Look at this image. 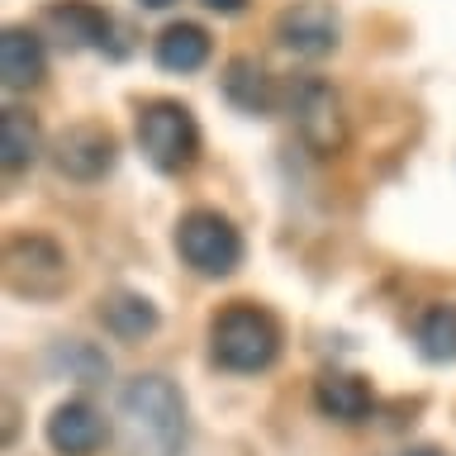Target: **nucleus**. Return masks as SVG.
<instances>
[{"mask_svg": "<svg viewBox=\"0 0 456 456\" xmlns=\"http://www.w3.org/2000/svg\"><path fill=\"white\" fill-rule=\"evenodd\" d=\"M209 347L224 370L256 376V370H266L281 356V328L256 305H228L209 328Z\"/></svg>", "mask_w": 456, "mask_h": 456, "instance_id": "2", "label": "nucleus"}, {"mask_svg": "<svg viewBox=\"0 0 456 456\" xmlns=\"http://www.w3.org/2000/svg\"><path fill=\"white\" fill-rule=\"evenodd\" d=\"M413 342L428 362H456V305H433L413 323Z\"/></svg>", "mask_w": 456, "mask_h": 456, "instance_id": "16", "label": "nucleus"}, {"mask_svg": "<svg viewBox=\"0 0 456 456\" xmlns=\"http://www.w3.org/2000/svg\"><path fill=\"white\" fill-rule=\"evenodd\" d=\"M209 62V34L200 24H171L157 38V67L162 71H200Z\"/></svg>", "mask_w": 456, "mask_h": 456, "instance_id": "14", "label": "nucleus"}, {"mask_svg": "<svg viewBox=\"0 0 456 456\" xmlns=\"http://www.w3.org/2000/svg\"><path fill=\"white\" fill-rule=\"evenodd\" d=\"M290 119L295 134L305 138L309 152L338 157L347 148V114H342V95L319 77H299L290 86Z\"/></svg>", "mask_w": 456, "mask_h": 456, "instance_id": "5", "label": "nucleus"}, {"mask_svg": "<svg viewBox=\"0 0 456 456\" xmlns=\"http://www.w3.org/2000/svg\"><path fill=\"white\" fill-rule=\"evenodd\" d=\"M142 5H148V10H167L171 0H142Z\"/></svg>", "mask_w": 456, "mask_h": 456, "instance_id": "19", "label": "nucleus"}, {"mask_svg": "<svg viewBox=\"0 0 456 456\" xmlns=\"http://www.w3.org/2000/svg\"><path fill=\"white\" fill-rule=\"evenodd\" d=\"M276 38L299 57H328L342 38V20L328 0H295L276 14Z\"/></svg>", "mask_w": 456, "mask_h": 456, "instance_id": "8", "label": "nucleus"}, {"mask_svg": "<svg viewBox=\"0 0 456 456\" xmlns=\"http://www.w3.org/2000/svg\"><path fill=\"white\" fill-rule=\"evenodd\" d=\"M314 404H319L323 419L362 423V419H370V409H376V395H370V385L362 376L328 370V376H319V385H314Z\"/></svg>", "mask_w": 456, "mask_h": 456, "instance_id": "10", "label": "nucleus"}, {"mask_svg": "<svg viewBox=\"0 0 456 456\" xmlns=\"http://www.w3.org/2000/svg\"><path fill=\"white\" fill-rule=\"evenodd\" d=\"M105 442V419L86 404V399H67L48 419V447L57 456H95Z\"/></svg>", "mask_w": 456, "mask_h": 456, "instance_id": "9", "label": "nucleus"}, {"mask_svg": "<svg viewBox=\"0 0 456 456\" xmlns=\"http://www.w3.org/2000/svg\"><path fill=\"white\" fill-rule=\"evenodd\" d=\"M5 281L14 295L53 299L67 285V256L53 238L43 233H14L5 242Z\"/></svg>", "mask_w": 456, "mask_h": 456, "instance_id": "6", "label": "nucleus"}, {"mask_svg": "<svg viewBox=\"0 0 456 456\" xmlns=\"http://www.w3.org/2000/svg\"><path fill=\"white\" fill-rule=\"evenodd\" d=\"M114 157H119V142H114V134L105 124H71L57 134L53 142V162L62 176L71 181H100L105 171L114 167Z\"/></svg>", "mask_w": 456, "mask_h": 456, "instance_id": "7", "label": "nucleus"}, {"mask_svg": "<svg viewBox=\"0 0 456 456\" xmlns=\"http://www.w3.org/2000/svg\"><path fill=\"white\" fill-rule=\"evenodd\" d=\"M43 71H48L43 38L34 28H5V38H0V81H5V91H28V86L43 81Z\"/></svg>", "mask_w": 456, "mask_h": 456, "instance_id": "11", "label": "nucleus"}, {"mask_svg": "<svg viewBox=\"0 0 456 456\" xmlns=\"http://www.w3.org/2000/svg\"><path fill=\"white\" fill-rule=\"evenodd\" d=\"M100 319H105V328L114 338H124V342H134L142 333H152L157 328V309H152V299H142V295H114L105 299V309H100Z\"/></svg>", "mask_w": 456, "mask_h": 456, "instance_id": "17", "label": "nucleus"}, {"mask_svg": "<svg viewBox=\"0 0 456 456\" xmlns=\"http://www.w3.org/2000/svg\"><path fill=\"white\" fill-rule=\"evenodd\" d=\"M119 442L128 456H181L185 399L167 376H134L119 395Z\"/></svg>", "mask_w": 456, "mask_h": 456, "instance_id": "1", "label": "nucleus"}, {"mask_svg": "<svg viewBox=\"0 0 456 456\" xmlns=\"http://www.w3.org/2000/svg\"><path fill=\"white\" fill-rule=\"evenodd\" d=\"M404 456H442V452H428V447H419V452H404Z\"/></svg>", "mask_w": 456, "mask_h": 456, "instance_id": "20", "label": "nucleus"}, {"mask_svg": "<svg viewBox=\"0 0 456 456\" xmlns=\"http://www.w3.org/2000/svg\"><path fill=\"white\" fill-rule=\"evenodd\" d=\"M176 252L200 276H233L242 262V233L219 209H191L176 224Z\"/></svg>", "mask_w": 456, "mask_h": 456, "instance_id": "4", "label": "nucleus"}, {"mask_svg": "<svg viewBox=\"0 0 456 456\" xmlns=\"http://www.w3.org/2000/svg\"><path fill=\"white\" fill-rule=\"evenodd\" d=\"M209 10H219V14H238L242 5H248V0H205Z\"/></svg>", "mask_w": 456, "mask_h": 456, "instance_id": "18", "label": "nucleus"}, {"mask_svg": "<svg viewBox=\"0 0 456 456\" xmlns=\"http://www.w3.org/2000/svg\"><path fill=\"white\" fill-rule=\"evenodd\" d=\"M43 20H48V28L62 38V48H105L110 20L95 5H86V0H62V5H48Z\"/></svg>", "mask_w": 456, "mask_h": 456, "instance_id": "12", "label": "nucleus"}, {"mask_svg": "<svg viewBox=\"0 0 456 456\" xmlns=\"http://www.w3.org/2000/svg\"><path fill=\"white\" fill-rule=\"evenodd\" d=\"M224 95H228V105L242 110V114H266L271 110V77H266V67L256 62V57H233L224 71Z\"/></svg>", "mask_w": 456, "mask_h": 456, "instance_id": "13", "label": "nucleus"}, {"mask_svg": "<svg viewBox=\"0 0 456 456\" xmlns=\"http://www.w3.org/2000/svg\"><path fill=\"white\" fill-rule=\"evenodd\" d=\"M38 148H43V134H38V119L28 110H5L0 114V162L5 171H24L38 162Z\"/></svg>", "mask_w": 456, "mask_h": 456, "instance_id": "15", "label": "nucleus"}, {"mask_svg": "<svg viewBox=\"0 0 456 456\" xmlns=\"http://www.w3.org/2000/svg\"><path fill=\"white\" fill-rule=\"evenodd\" d=\"M138 148L157 171H185L200 157V124L181 100H152L138 110Z\"/></svg>", "mask_w": 456, "mask_h": 456, "instance_id": "3", "label": "nucleus"}]
</instances>
